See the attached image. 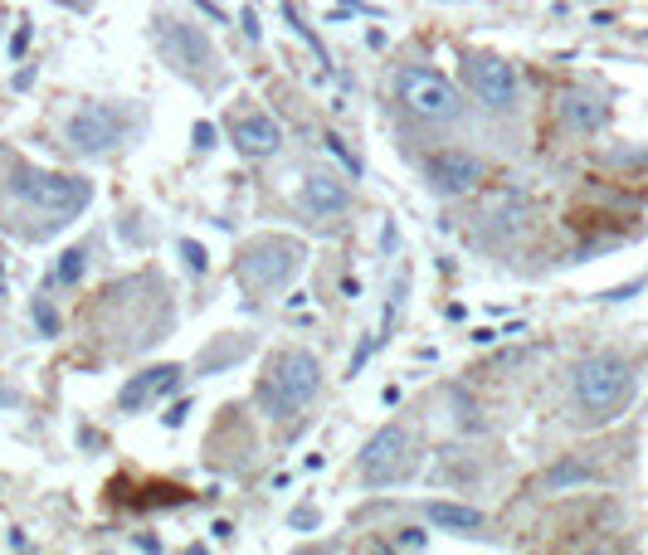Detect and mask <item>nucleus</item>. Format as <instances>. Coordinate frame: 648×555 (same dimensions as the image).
Wrapping results in <instances>:
<instances>
[{"label": "nucleus", "instance_id": "obj_2", "mask_svg": "<svg viewBox=\"0 0 648 555\" xmlns=\"http://www.w3.org/2000/svg\"><path fill=\"white\" fill-rule=\"evenodd\" d=\"M634 395H639V376L614 351H595L571 370V404L580 429H605L614 419H624Z\"/></svg>", "mask_w": 648, "mask_h": 555}, {"label": "nucleus", "instance_id": "obj_24", "mask_svg": "<svg viewBox=\"0 0 648 555\" xmlns=\"http://www.w3.org/2000/svg\"><path fill=\"white\" fill-rule=\"evenodd\" d=\"M239 20H244V35H249V40H264V25H259V10H244Z\"/></svg>", "mask_w": 648, "mask_h": 555}, {"label": "nucleus", "instance_id": "obj_1", "mask_svg": "<svg viewBox=\"0 0 648 555\" xmlns=\"http://www.w3.org/2000/svg\"><path fill=\"white\" fill-rule=\"evenodd\" d=\"M94 206V186L84 176L44 171L20 156L0 152V230L20 244H44Z\"/></svg>", "mask_w": 648, "mask_h": 555}, {"label": "nucleus", "instance_id": "obj_26", "mask_svg": "<svg viewBox=\"0 0 648 555\" xmlns=\"http://www.w3.org/2000/svg\"><path fill=\"white\" fill-rule=\"evenodd\" d=\"M425 541H429L425 531H405V536H400V546H405V551H409V546H415V551H425Z\"/></svg>", "mask_w": 648, "mask_h": 555}, {"label": "nucleus", "instance_id": "obj_21", "mask_svg": "<svg viewBox=\"0 0 648 555\" xmlns=\"http://www.w3.org/2000/svg\"><path fill=\"white\" fill-rule=\"evenodd\" d=\"M327 152H332V156H337V162H341V166H347V176H361V162H356V156H351V152H347V142H341V137H337V132H327Z\"/></svg>", "mask_w": 648, "mask_h": 555}, {"label": "nucleus", "instance_id": "obj_15", "mask_svg": "<svg viewBox=\"0 0 648 555\" xmlns=\"http://www.w3.org/2000/svg\"><path fill=\"white\" fill-rule=\"evenodd\" d=\"M556 112H561V122L571 132H600L609 122V103H605V98H600V93H580V88L561 93Z\"/></svg>", "mask_w": 648, "mask_h": 555}, {"label": "nucleus", "instance_id": "obj_25", "mask_svg": "<svg viewBox=\"0 0 648 555\" xmlns=\"http://www.w3.org/2000/svg\"><path fill=\"white\" fill-rule=\"evenodd\" d=\"M196 146H200V152H210V146H215V127H210V122H196Z\"/></svg>", "mask_w": 648, "mask_h": 555}, {"label": "nucleus", "instance_id": "obj_28", "mask_svg": "<svg viewBox=\"0 0 648 555\" xmlns=\"http://www.w3.org/2000/svg\"><path fill=\"white\" fill-rule=\"evenodd\" d=\"M293 526H317V512H312V507H307V512H293Z\"/></svg>", "mask_w": 648, "mask_h": 555}, {"label": "nucleus", "instance_id": "obj_23", "mask_svg": "<svg viewBox=\"0 0 648 555\" xmlns=\"http://www.w3.org/2000/svg\"><path fill=\"white\" fill-rule=\"evenodd\" d=\"M186 414H190V400H180V404H171V410L162 414V424L166 429H180V424H186Z\"/></svg>", "mask_w": 648, "mask_h": 555}, {"label": "nucleus", "instance_id": "obj_7", "mask_svg": "<svg viewBox=\"0 0 648 555\" xmlns=\"http://www.w3.org/2000/svg\"><path fill=\"white\" fill-rule=\"evenodd\" d=\"M356 473L366 487H400L419 473V439L405 424H385L366 439L356 458Z\"/></svg>", "mask_w": 648, "mask_h": 555}, {"label": "nucleus", "instance_id": "obj_12", "mask_svg": "<svg viewBox=\"0 0 648 555\" xmlns=\"http://www.w3.org/2000/svg\"><path fill=\"white\" fill-rule=\"evenodd\" d=\"M230 142L244 162H273L283 152V127L268 112H239L230 122Z\"/></svg>", "mask_w": 648, "mask_h": 555}, {"label": "nucleus", "instance_id": "obj_22", "mask_svg": "<svg viewBox=\"0 0 648 555\" xmlns=\"http://www.w3.org/2000/svg\"><path fill=\"white\" fill-rule=\"evenodd\" d=\"M34 322H40V326H44V336H54V332H59V322H54L50 302H34Z\"/></svg>", "mask_w": 648, "mask_h": 555}, {"label": "nucleus", "instance_id": "obj_4", "mask_svg": "<svg viewBox=\"0 0 648 555\" xmlns=\"http://www.w3.org/2000/svg\"><path fill=\"white\" fill-rule=\"evenodd\" d=\"M142 127H146V112H136L128 103H84V108L68 112L64 146L74 156H112Z\"/></svg>", "mask_w": 648, "mask_h": 555}, {"label": "nucleus", "instance_id": "obj_19", "mask_svg": "<svg viewBox=\"0 0 648 555\" xmlns=\"http://www.w3.org/2000/svg\"><path fill=\"white\" fill-rule=\"evenodd\" d=\"M283 15H288L293 35H303V40H307V49H312V54H317V64H322V69H332V59H327L322 40H317V35H312V30H307V25H303V20H298V10H293V5H283Z\"/></svg>", "mask_w": 648, "mask_h": 555}, {"label": "nucleus", "instance_id": "obj_6", "mask_svg": "<svg viewBox=\"0 0 648 555\" xmlns=\"http://www.w3.org/2000/svg\"><path fill=\"white\" fill-rule=\"evenodd\" d=\"M152 40H156V49H162V59L186 78V84H196V88L220 84V54H215V44L200 25L176 20V15H156Z\"/></svg>", "mask_w": 648, "mask_h": 555}, {"label": "nucleus", "instance_id": "obj_14", "mask_svg": "<svg viewBox=\"0 0 648 555\" xmlns=\"http://www.w3.org/2000/svg\"><path fill=\"white\" fill-rule=\"evenodd\" d=\"M527 220H531V206H527V196H521L517 186H497L493 196L483 200V224L493 230L497 244L517 240V234L527 230Z\"/></svg>", "mask_w": 648, "mask_h": 555}, {"label": "nucleus", "instance_id": "obj_11", "mask_svg": "<svg viewBox=\"0 0 648 555\" xmlns=\"http://www.w3.org/2000/svg\"><path fill=\"white\" fill-rule=\"evenodd\" d=\"M298 210L307 214V220H317V224L347 220V210H351L347 180H337V176H327V171H312V176L303 180V190H298Z\"/></svg>", "mask_w": 648, "mask_h": 555}, {"label": "nucleus", "instance_id": "obj_18", "mask_svg": "<svg viewBox=\"0 0 648 555\" xmlns=\"http://www.w3.org/2000/svg\"><path fill=\"white\" fill-rule=\"evenodd\" d=\"M595 478V468H585V463H556L551 473H546V487H580V482H590Z\"/></svg>", "mask_w": 648, "mask_h": 555}, {"label": "nucleus", "instance_id": "obj_13", "mask_svg": "<svg viewBox=\"0 0 648 555\" xmlns=\"http://www.w3.org/2000/svg\"><path fill=\"white\" fill-rule=\"evenodd\" d=\"M180 380H186V366H152V370H142V376H132L128 385H122L118 410H122V414L146 410V404H156V400H166V395H176Z\"/></svg>", "mask_w": 648, "mask_h": 555}, {"label": "nucleus", "instance_id": "obj_5", "mask_svg": "<svg viewBox=\"0 0 648 555\" xmlns=\"http://www.w3.org/2000/svg\"><path fill=\"white\" fill-rule=\"evenodd\" d=\"M303 258H307V244L293 240V234H254L249 244H239L234 278L249 298H264V292L283 288V282L298 274Z\"/></svg>", "mask_w": 648, "mask_h": 555}, {"label": "nucleus", "instance_id": "obj_27", "mask_svg": "<svg viewBox=\"0 0 648 555\" xmlns=\"http://www.w3.org/2000/svg\"><path fill=\"white\" fill-rule=\"evenodd\" d=\"M634 292H639V282H624V288H614V292H605L609 302H624V298H634Z\"/></svg>", "mask_w": 648, "mask_h": 555}, {"label": "nucleus", "instance_id": "obj_20", "mask_svg": "<svg viewBox=\"0 0 648 555\" xmlns=\"http://www.w3.org/2000/svg\"><path fill=\"white\" fill-rule=\"evenodd\" d=\"M176 254L180 258H186V268H190V274H205V268H210V254H205V248L196 244V240H176Z\"/></svg>", "mask_w": 648, "mask_h": 555}, {"label": "nucleus", "instance_id": "obj_8", "mask_svg": "<svg viewBox=\"0 0 648 555\" xmlns=\"http://www.w3.org/2000/svg\"><path fill=\"white\" fill-rule=\"evenodd\" d=\"M395 98H400V108L419 122H459V112H463L459 88H453L439 69H419V64L400 69V78H395Z\"/></svg>", "mask_w": 648, "mask_h": 555}, {"label": "nucleus", "instance_id": "obj_16", "mask_svg": "<svg viewBox=\"0 0 648 555\" xmlns=\"http://www.w3.org/2000/svg\"><path fill=\"white\" fill-rule=\"evenodd\" d=\"M425 517L435 521L439 531H459V536H477V531L487 526V517L463 502H425Z\"/></svg>", "mask_w": 648, "mask_h": 555}, {"label": "nucleus", "instance_id": "obj_9", "mask_svg": "<svg viewBox=\"0 0 648 555\" xmlns=\"http://www.w3.org/2000/svg\"><path fill=\"white\" fill-rule=\"evenodd\" d=\"M425 180H429L435 196L459 200V196H473V190L487 180V162L473 152H463V146H449V152L425 156Z\"/></svg>", "mask_w": 648, "mask_h": 555}, {"label": "nucleus", "instance_id": "obj_17", "mask_svg": "<svg viewBox=\"0 0 648 555\" xmlns=\"http://www.w3.org/2000/svg\"><path fill=\"white\" fill-rule=\"evenodd\" d=\"M84 268H88V244L64 248V258L54 264V278H50V282H59V288H74V282L84 278Z\"/></svg>", "mask_w": 648, "mask_h": 555}, {"label": "nucleus", "instance_id": "obj_3", "mask_svg": "<svg viewBox=\"0 0 648 555\" xmlns=\"http://www.w3.org/2000/svg\"><path fill=\"white\" fill-rule=\"evenodd\" d=\"M317 390H322V360L303 346H283V351H273L264 360V370H259L254 404L273 424H288V419H298L307 404L317 400Z\"/></svg>", "mask_w": 648, "mask_h": 555}, {"label": "nucleus", "instance_id": "obj_10", "mask_svg": "<svg viewBox=\"0 0 648 555\" xmlns=\"http://www.w3.org/2000/svg\"><path fill=\"white\" fill-rule=\"evenodd\" d=\"M463 84H469V93L487 112L517 108V74H512V64L497 59V54H469V59H463Z\"/></svg>", "mask_w": 648, "mask_h": 555}]
</instances>
